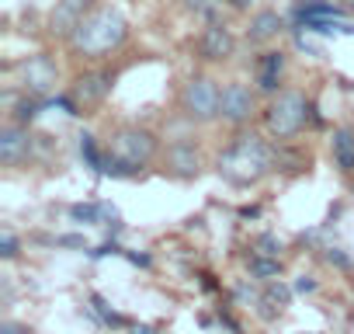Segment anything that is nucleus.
I'll list each match as a JSON object with an SVG mask.
<instances>
[{
  "instance_id": "f257e3e1",
  "label": "nucleus",
  "mask_w": 354,
  "mask_h": 334,
  "mask_svg": "<svg viewBox=\"0 0 354 334\" xmlns=\"http://www.w3.org/2000/svg\"><path fill=\"white\" fill-rule=\"evenodd\" d=\"M271 164H274V153H271V146L261 139V136H254V132H240L223 153H219V175L230 182V185H236V188H250V185H257V182H264L268 175H271Z\"/></svg>"
},
{
  "instance_id": "f03ea898",
  "label": "nucleus",
  "mask_w": 354,
  "mask_h": 334,
  "mask_svg": "<svg viewBox=\"0 0 354 334\" xmlns=\"http://www.w3.org/2000/svg\"><path fill=\"white\" fill-rule=\"evenodd\" d=\"M125 39H129V21L111 8H94L80 21V28L70 35V49H73V56L101 60V56H111L115 49H122Z\"/></svg>"
},
{
  "instance_id": "7ed1b4c3",
  "label": "nucleus",
  "mask_w": 354,
  "mask_h": 334,
  "mask_svg": "<svg viewBox=\"0 0 354 334\" xmlns=\"http://www.w3.org/2000/svg\"><path fill=\"white\" fill-rule=\"evenodd\" d=\"M309 122V101L299 91H281L264 108V125L274 139H295Z\"/></svg>"
},
{
  "instance_id": "20e7f679",
  "label": "nucleus",
  "mask_w": 354,
  "mask_h": 334,
  "mask_svg": "<svg viewBox=\"0 0 354 334\" xmlns=\"http://www.w3.org/2000/svg\"><path fill=\"white\" fill-rule=\"evenodd\" d=\"M108 153L118 167H146L160 153V139L142 125H122L108 139Z\"/></svg>"
},
{
  "instance_id": "39448f33",
  "label": "nucleus",
  "mask_w": 354,
  "mask_h": 334,
  "mask_svg": "<svg viewBox=\"0 0 354 334\" xmlns=\"http://www.w3.org/2000/svg\"><path fill=\"white\" fill-rule=\"evenodd\" d=\"M219 101H223V87L212 77H192L181 87V98H177V108L181 115L195 125H209L219 118Z\"/></svg>"
},
{
  "instance_id": "423d86ee",
  "label": "nucleus",
  "mask_w": 354,
  "mask_h": 334,
  "mask_svg": "<svg viewBox=\"0 0 354 334\" xmlns=\"http://www.w3.org/2000/svg\"><path fill=\"white\" fill-rule=\"evenodd\" d=\"M18 80H21L25 94L46 98V94H53L56 84H59V67L53 63V56L39 53V56H28V60L18 67Z\"/></svg>"
},
{
  "instance_id": "0eeeda50",
  "label": "nucleus",
  "mask_w": 354,
  "mask_h": 334,
  "mask_svg": "<svg viewBox=\"0 0 354 334\" xmlns=\"http://www.w3.org/2000/svg\"><path fill=\"white\" fill-rule=\"evenodd\" d=\"M111 84H115V77L108 70H87V73H80L73 80V87H70V108H77V112L97 108L111 94Z\"/></svg>"
},
{
  "instance_id": "6e6552de",
  "label": "nucleus",
  "mask_w": 354,
  "mask_h": 334,
  "mask_svg": "<svg viewBox=\"0 0 354 334\" xmlns=\"http://www.w3.org/2000/svg\"><path fill=\"white\" fill-rule=\"evenodd\" d=\"M163 171L170 178H181V182L198 178L202 175V150L192 139H174L163 153Z\"/></svg>"
},
{
  "instance_id": "1a4fd4ad",
  "label": "nucleus",
  "mask_w": 354,
  "mask_h": 334,
  "mask_svg": "<svg viewBox=\"0 0 354 334\" xmlns=\"http://www.w3.org/2000/svg\"><path fill=\"white\" fill-rule=\"evenodd\" d=\"M91 11H94L91 0H56L53 11H49L46 28H49L53 39H66V42H70V35L80 28V21H84Z\"/></svg>"
},
{
  "instance_id": "9d476101",
  "label": "nucleus",
  "mask_w": 354,
  "mask_h": 334,
  "mask_svg": "<svg viewBox=\"0 0 354 334\" xmlns=\"http://www.w3.org/2000/svg\"><path fill=\"white\" fill-rule=\"evenodd\" d=\"M32 146H35V139H32L25 122H8L4 129H0V164L4 167L25 164L32 157Z\"/></svg>"
},
{
  "instance_id": "9b49d317",
  "label": "nucleus",
  "mask_w": 354,
  "mask_h": 334,
  "mask_svg": "<svg viewBox=\"0 0 354 334\" xmlns=\"http://www.w3.org/2000/svg\"><path fill=\"white\" fill-rule=\"evenodd\" d=\"M257 112V98L247 84H226L223 87V101H219V118L230 125H243L250 122V115Z\"/></svg>"
},
{
  "instance_id": "f8f14e48",
  "label": "nucleus",
  "mask_w": 354,
  "mask_h": 334,
  "mask_svg": "<svg viewBox=\"0 0 354 334\" xmlns=\"http://www.w3.org/2000/svg\"><path fill=\"white\" fill-rule=\"evenodd\" d=\"M233 49H236V39H233V32L226 25L212 21V25L202 28V35H198V56L205 63H226L233 56Z\"/></svg>"
},
{
  "instance_id": "ddd939ff",
  "label": "nucleus",
  "mask_w": 354,
  "mask_h": 334,
  "mask_svg": "<svg viewBox=\"0 0 354 334\" xmlns=\"http://www.w3.org/2000/svg\"><path fill=\"white\" fill-rule=\"evenodd\" d=\"M281 15L278 11H257L254 18H250V28H247V39L254 42V46H264V42H271V39H278L281 35Z\"/></svg>"
},
{
  "instance_id": "4468645a",
  "label": "nucleus",
  "mask_w": 354,
  "mask_h": 334,
  "mask_svg": "<svg viewBox=\"0 0 354 334\" xmlns=\"http://www.w3.org/2000/svg\"><path fill=\"white\" fill-rule=\"evenodd\" d=\"M281 70H285V56L281 53H264L261 63H257V87L274 94L278 91V80H281Z\"/></svg>"
},
{
  "instance_id": "2eb2a0df",
  "label": "nucleus",
  "mask_w": 354,
  "mask_h": 334,
  "mask_svg": "<svg viewBox=\"0 0 354 334\" xmlns=\"http://www.w3.org/2000/svg\"><path fill=\"white\" fill-rule=\"evenodd\" d=\"M333 160H337V167L340 171H354V129H337L333 132Z\"/></svg>"
},
{
  "instance_id": "dca6fc26",
  "label": "nucleus",
  "mask_w": 354,
  "mask_h": 334,
  "mask_svg": "<svg viewBox=\"0 0 354 334\" xmlns=\"http://www.w3.org/2000/svg\"><path fill=\"white\" fill-rule=\"evenodd\" d=\"M250 272H254L257 279H278V275H281V261H278L274 254H261V251H257V254L250 258Z\"/></svg>"
},
{
  "instance_id": "f3484780",
  "label": "nucleus",
  "mask_w": 354,
  "mask_h": 334,
  "mask_svg": "<svg viewBox=\"0 0 354 334\" xmlns=\"http://www.w3.org/2000/svg\"><path fill=\"white\" fill-rule=\"evenodd\" d=\"M0 254H4V261H15L18 258V237L11 230H4V237H0Z\"/></svg>"
},
{
  "instance_id": "a211bd4d",
  "label": "nucleus",
  "mask_w": 354,
  "mask_h": 334,
  "mask_svg": "<svg viewBox=\"0 0 354 334\" xmlns=\"http://www.w3.org/2000/svg\"><path fill=\"white\" fill-rule=\"evenodd\" d=\"M216 4H219V0H185V8H188V11H198V15L212 11Z\"/></svg>"
},
{
  "instance_id": "6ab92c4d",
  "label": "nucleus",
  "mask_w": 354,
  "mask_h": 334,
  "mask_svg": "<svg viewBox=\"0 0 354 334\" xmlns=\"http://www.w3.org/2000/svg\"><path fill=\"white\" fill-rule=\"evenodd\" d=\"M257 247H261V254H274V258H278V251H281V244H278L274 237H261Z\"/></svg>"
},
{
  "instance_id": "aec40b11",
  "label": "nucleus",
  "mask_w": 354,
  "mask_h": 334,
  "mask_svg": "<svg viewBox=\"0 0 354 334\" xmlns=\"http://www.w3.org/2000/svg\"><path fill=\"white\" fill-rule=\"evenodd\" d=\"M0 334H32V331L21 327V324H15V320H4V324H0Z\"/></svg>"
},
{
  "instance_id": "412c9836",
  "label": "nucleus",
  "mask_w": 354,
  "mask_h": 334,
  "mask_svg": "<svg viewBox=\"0 0 354 334\" xmlns=\"http://www.w3.org/2000/svg\"><path fill=\"white\" fill-rule=\"evenodd\" d=\"M340 8H344V11H351V15H354V0H340Z\"/></svg>"
},
{
  "instance_id": "4be33fe9",
  "label": "nucleus",
  "mask_w": 354,
  "mask_h": 334,
  "mask_svg": "<svg viewBox=\"0 0 354 334\" xmlns=\"http://www.w3.org/2000/svg\"><path fill=\"white\" fill-rule=\"evenodd\" d=\"M230 4H233V8H247V0H230Z\"/></svg>"
},
{
  "instance_id": "5701e85b",
  "label": "nucleus",
  "mask_w": 354,
  "mask_h": 334,
  "mask_svg": "<svg viewBox=\"0 0 354 334\" xmlns=\"http://www.w3.org/2000/svg\"><path fill=\"white\" fill-rule=\"evenodd\" d=\"M136 334H156V331H146V327H142V331H136Z\"/></svg>"
}]
</instances>
